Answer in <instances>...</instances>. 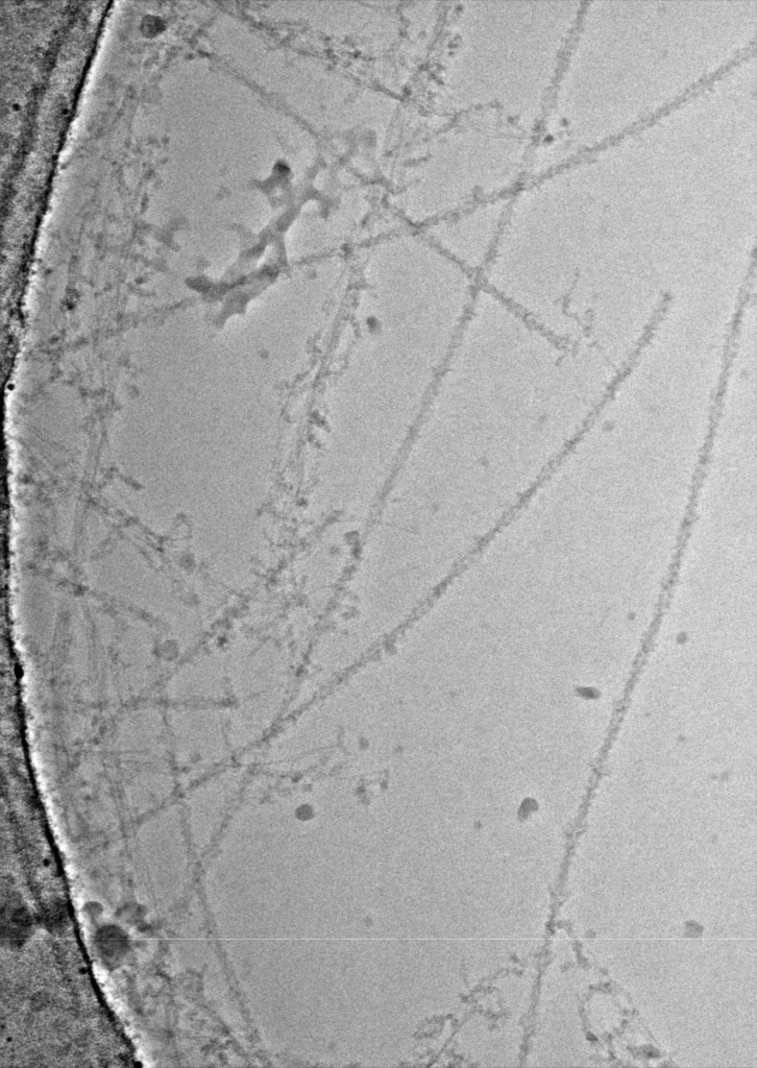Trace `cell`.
Instances as JSON below:
<instances>
[{"label":"cell","instance_id":"6da1fadb","mask_svg":"<svg viewBox=\"0 0 757 1068\" xmlns=\"http://www.w3.org/2000/svg\"><path fill=\"white\" fill-rule=\"evenodd\" d=\"M504 202H491L457 211L428 227L431 244L479 281L496 251L505 221Z\"/></svg>","mask_w":757,"mask_h":1068},{"label":"cell","instance_id":"7a4b0ae2","mask_svg":"<svg viewBox=\"0 0 757 1068\" xmlns=\"http://www.w3.org/2000/svg\"><path fill=\"white\" fill-rule=\"evenodd\" d=\"M94 950L102 964L110 969H117L124 964L131 950L130 939L121 928L109 925L97 930L94 936Z\"/></svg>","mask_w":757,"mask_h":1068},{"label":"cell","instance_id":"3957f363","mask_svg":"<svg viewBox=\"0 0 757 1068\" xmlns=\"http://www.w3.org/2000/svg\"><path fill=\"white\" fill-rule=\"evenodd\" d=\"M33 928L32 915L19 897H11L5 902L2 919L3 942L13 948H21L29 940Z\"/></svg>","mask_w":757,"mask_h":1068},{"label":"cell","instance_id":"277c9868","mask_svg":"<svg viewBox=\"0 0 757 1068\" xmlns=\"http://www.w3.org/2000/svg\"><path fill=\"white\" fill-rule=\"evenodd\" d=\"M67 910L63 903L55 902L44 910L43 920L46 928L53 931L61 930L67 922Z\"/></svg>","mask_w":757,"mask_h":1068}]
</instances>
